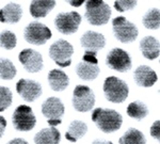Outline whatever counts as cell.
<instances>
[{
  "instance_id": "cell-19",
  "label": "cell",
  "mask_w": 160,
  "mask_h": 144,
  "mask_svg": "<svg viewBox=\"0 0 160 144\" xmlns=\"http://www.w3.org/2000/svg\"><path fill=\"white\" fill-rule=\"evenodd\" d=\"M159 42L154 37H145L140 42V50L143 57L148 60H155L159 57Z\"/></svg>"
},
{
  "instance_id": "cell-12",
  "label": "cell",
  "mask_w": 160,
  "mask_h": 144,
  "mask_svg": "<svg viewBox=\"0 0 160 144\" xmlns=\"http://www.w3.org/2000/svg\"><path fill=\"white\" fill-rule=\"evenodd\" d=\"M81 24V16L78 12H65L59 13L55 18V26L62 34H73L77 32Z\"/></svg>"
},
{
  "instance_id": "cell-29",
  "label": "cell",
  "mask_w": 160,
  "mask_h": 144,
  "mask_svg": "<svg viewBox=\"0 0 160 144\" xmlns=\"http://www.w3.org/2000/svg\"><path fill=\"white\" fill-rule=\"evenodd\" d=\"M138 4V1L136 0H118L114 1V7L118 12H126L133 10Z\"/></svg>"
},
{
  "instance_id": "cell-8",
  "label": "cell",
  "mask_w": 160,
  "mask_h": 144,
  "mask_svg": "<svg viewBox=\"0 0 160 144\" xmlns=\"http://www.w3.org/2000/svg\"><path fill=\"white\" fill-rule=\"evenodd\" d=\"M52 33L46 25L40 22H32L25 28L24 37L26 42L32 45H44L51 37Z\"/></svg>"
},
{
  "instance_id": "cell-9",
  "label": "cell",
  "mask_w": 160,
  "mask_h": 144,
  "mask_svg": "<svg viewBox=\"0 0 160 144\" xmlns=\"http://www.w3.org/2000/svg\"><path fill=\"white\" fill-rule=\"evenodd\" d=\"M106 64L113 71L126 73L132 67L131 57L126 50L115 47L111 49L106 57Z\"/></svg>"
},
{
  "instance_id": "cell-23",
  "label": "cell",
  "mask_w": 160,
  "mask_h": 144,
  "mask_svg": "<svg viewBox=\"0 0 160 144\" xmlns=\"http://www.w3.org/2000/svg\"><path fill=\"white\" fill-rule=\"evenodd\" d=\"M120 144H146V139L143 132L136 128H129L118 139Z\"/></svg>"
},
{
  "instance_id": "cell-24",
  "label": "cell",
  "mask_w": 160,
  "mask_h": 144,
  "mask_svg": "<svg viewBox=\"0 0 160 144\" xmlns=\"http://www.w3.org/2000/svg\"><path fill=\"white\" fill-rule=\"evenodd\" d=\"M126 111H127V114L130 117H132V119H135L137 121H141L145 117H148V108L141 100H135V102H130L128 105Z\"/></svg>"
},
{
  "instance_id": "cell-20",
  "label": "cell",
  "mask_w": 160,
  "mask_h": 144,
  "mask_svg": "<svg viewBox=\"0 0 160 144\" xmlns=\"http://www.w3.org/2000/svg\"><path fill=\"white\" fill-rule=\"evenodd\" d=\"M60 140V132L56 127L43 128L34 136L35 144H59Z\"/></svg>"
},
{
  "instance_id": "cell-10",
  "label": "cell",
  "mask_w": 160,
  "mask_h": 144,
  "mask_svg": "<svg viewBox=\"0 0 160 144\" xmlns=\"http://www.w3.org/2000/svg\"><path fill=\"white\" fill-rule=\"evenodd\" d=\"M64 107L63 102L58 97H49L43 102L42 105V113L45 117H47V123L50 127H56L57 125L61 124V117L64 115Z\"/></svg>"
},
{
  "instance_id": "cell-30",
  "label": "cell",
  "mask_w": 160,
  "mask_h": 144,
  "mask_svg": "<svg viewBox=\"0 0 160 144\" xmlns=\"http://www.w3.org/2000/svg\"><path fill=\"white\" fill-rule=\"evenodd\" d=\"M151 136L157 140L160 139V122L159 120L155 121L151 127Z\"/></svg>"
},
{
  "instance_id": "cell-11",
  "label": "cell",
  "mask_w": 160,
  "mask_h": 144,
  "mask_svg": "<svg viewBox=\"0 0 160 144\" xmlns=\"http://www.w3.org/2000/svg\"><path fill=\"white\" fill-rule=\"evenodd\" d=\"M73 106L78 112H88L93 109L95 104V94L87 86H77L73 92Z\"/></svg>"
},
{
  "instance_id": "cell-15",
  "label": "cell",
  "mask_w": 160,
  "mask_h": 144,
  "mask_svg": "<svg viewBox=\"0 0 160 144\" xmlns=\"http://www.w3.org/2000/svg\"><path fill=\"white\" fill-rule=\"evenodd\" d=\"M80 44L87 51L98 52L99 49L106 46V37L102 33L96 31H87L80 38Z\"/></svg>"
},
{
  "instance_id": "cell-1",
  "label": "cell",
  "mask_w": 160,
  "mask_h": 144,
  "mask_svg": "<svg viewBox=\"0 0 160 144\" xmlns=\"http://www.w3.org/2000/svg\"><path fill=\"white\" fill-rule=\"evenodd\" d=\"M92 121L102 132H114L123 124V117L118 111L109 108H96L92 112Z\"/></svg>"
},
{
  "instance_id": "cell-3",
  "label": "cell",
  "mask_w": 160,
  "mask_h": 144,
  "mask_svg": "<svg viewBox=\"0 0 160 144\" xmlns=\"http://www.w3.org/2000/svg\"><path fill=\"white\" fill-rule=\"evenodd\" d=\"M104 93L109 102L114 104H121L128 97L129 88L127 83L122 79L114 76H110L105 79Z\"/></svg>"
},
{
  "instance_id": "cell-13",
  "label": "cell",
  "mask_w": 160,
  "mask_h": 144,
  "mask_svg": "<svg viewBox=\"0 0 160 144\" xmlns=\"http://www.w3.org/2000/svg\"><path fill=\"white\" fill-rule=\"evenodd\" d=\"M16 91L22 99L32 102L42 95V87L40 82L22 78L16 83Z\"/></svg>"
},
{
  "instance_id": "cell-26",
  "label": "cell",
  "mask_w": 160,
  "mask_h": 144,
  "mask_svg": "<svg viewBox=\"0 0 160 144\" xmlns=\"http://www.w3.org/2000/svg\"><path fill=\"white\" fill-rule=\"evenodd\" d=\"M16 76V67L9 59L0 58V78L3 80H12Z\"/></svg>"
},
{
  "instance_id": "cell-5",
  "label": "cell",
  "mask_w": 160,
  "mask_h": 144,
  "mask_svg": "<svg viewBox=\"0 0 160 144\" xmlns=\"http://www.w3.org/2000/svg\"><path fill=\"white\" fill-rule=\"evenodd\" d=\"M73 53V45L62 38L56 41L49 47V57L60 67H68L71 65Z\"/></svg>"
},
{
  "instance_id": "cell-2",
  "label": "cell",
  "mask_w": 160,
  "mask_h": 144,
  "mask_svg": "<svg viewBox=\"0 0 160 144\" xmlns=\"http://www.w3.org/2000/svg\"><path fill=\"white\" fill-rule=\"evenodd\" d=\"M86 17L92 26L106 25L111 17V9L102 0H89L86 2Z\"/></svg>"
},
{
  "instance_id": "cell-32",
  "label": "cell",
  "mask_w": 160,
  "mask_h": 144,
  "mask_svg": "<svg viewBox=\"0 0 160 144\" xmlns=\"http://www.w3.org/2000/svg\"><path fill=\"white\" fill-rule=\"evenodd\" d=\"M7 144H29V143L22 138H15V139H12L11 141H9Z\"/></svg>"
},
{
  "instance_id": "cell-17",
  "label": "cell",
  "mask_w": 160,
  "mask_h": 144,
  "mask_svg": "<svg viewBox=\"0 0 160 144\" xmlns=\"http://www.w3.org/2000/svg\"><path fill=\"white\" fill-rule=\"evenodd\" d=\"M22 16V9L18 3L10 2L0 10V22L4 24H16Z\"/></svg>"
},
{
  "instance_id": "cell-33",
  "label": "cell",
  "mask_w": 160,
  "mask_h": 144,
  "mask_svg": "<svg viewBox=\"0 0 160 144\" xmlns=\"http://www.w3.org/2000/svg\"><path fill=\"white\" fill-rule=\"evenodd\" d=\"M92 144H113L111 141H105V140H100V139H96L92 142Z\"/></svg>"
},
{
  "instance_id": "cell-14",
  "label": "cell",
  "mask_w": 160,
  "mask_h": 144,
  "mask_svg": "<svg viewBox=\"0 0 160 144\" xmlns=\"http://www.w3.org/2000/svg\"><path fill=\"white\" fill-rule=\"evenodd\" d=\"M19 62L22 64L24 68L29 73H38L43 68V57L38 51L27 48L19 52Z\"/></svg>"
},
{
  "instance_id": "cell-22",
  "label": "cell",
  "mask_w": 160,
  "mask_h": 144,
  "mask_svg": "<svg viewBox=\"0 0 160 144\" xmlns=\"http://www.w3.org/2000/svg\"><path fill=\"white\" fill-rule=\"evenodd\" d=\"M88 132V126L84 122L79 120H75L69 124L68 130L65 133L66 140L71 142H76L79 139H81Z\"/></svg>"
},
{
  "instance_id": "cell-18",
  "label": "cell",
  "mask_w": 160,
  "mask_h": 144,
  "mask_svg": "<svg viewBox=\"0 0 160 144\" xmlns=\"http://www.w3.org/2000/svg\"><path fill=\"white\" fill-rule=\"evenodd\" d=\"M48 83L50 88L56 92L64 91L69 84L68 76L62 69H51L48 73Z\"/></svg>"
},
{
  "instance_id": "cell-27",
  "label": "cell",
  "mask_w": 160,
  "mask_h": 144,
  "mask_svg": "<svg viewBox=\"0 0 160 144\" xmlns=\"http://www.w3.org/2000/svg\"><path fill=\"white\" fill-rule=\"evenodd\" d=\"M17 38L15 33H13L10 30H3L0 32V47L4 49H13L16 46Z\"/></svg>"
},
{
  "instance_id": "cell-28",
  "label": "cell",
  "mask_w": 160,
  "mask_h": 144,
  "mask_svg": "<svg viewBox=\"0 0 160 144\" xmlns=\"http://www.w3.org/2000/svg\"><path fill=\"white\" fill-rule=\"evenodd\" d=\"M13 94L8 87L0 86V112L4 111L12 104Z\"/></svg>"
},
{
  "instance_id": "cell-34",
  "label": "cell",
  "mask_w": 160,
  "mask_h": 144,
  "mask_svg": "<svg viewBox=\"0 0 160 144\" xmlns=\"http://www.w3.org/2000/svg\"><path fill=\"white\" fill-rule=\"evenodd\" d=\"M84 1H80V2H74V1H69V3L73 4V6H80L81 3H83Z\"/></svg>"
},
{
  "instance_id": "cell-4",
  "label": "cell",
  "mask_w": 160,
  "mask_h": 144,
  "mask_svg": "<svg viewBox=\"0 0 160 144\" xmlns=\"http://www.w3.org/2000/svg\"><path fill=\"white\" fill-rule=\"evenodd\" d=\"M97 52L87 51L82 57V61L76 66V73L82 80H94L99 75V66L97 60Z\"/></svg>"
},
{
  "instance_id": "cell-6",
  "label": "cell",
  "mask_w": 160,
  "mask_h": 144,
  "mask_svg": "<svg viewBox=\"0 0 160 144\" xmlns=\"http://www.w3.org/2000/svg\"><path fill=\"white\" fill-rule=\"evenodd\" d=\"M112 29L117 40L124 44L133 42L139 34L138 28L124 16L115 17L112 20Z\"/></svg>"
},
{
  "instance_id": "cell-31",
  "label": "cell",
  "mask_w": 160,
  "mask_h": 144,
  "mask_svg": "<svg viewBox=\"0 0 160 144\" xmlns=\"http://www.w3.org/2000/svg\"><path fill=\"white\" fill-rule=\"evenodd\" d=\"M6 127H7V121L3 117L0 115V138L3 136L4 132H6Z\"/></svg>"
},
{
  "instance_id": "cell-16",
  "label": "cell",
  "mask_w": 160,
  "mask_h": 144,
  "mask_svg": "<svg viewBox=\"0 0 160 144\" xmlns=\"http://www.w3.org/2000/svg\"><path fill=\"white\" fill-rule=\"evenodd\" d=\"M133 79L139 87L151 88L156 83L158 77L154 69L148 65H140L133 72Z\"/></svg>"
},
{
  "instance_id": "cell-21",
  "label": "cell",
  "mask_w": 160,
  "mask_h": 144,
  "mask_svg": "<svg viewBox=\"0 0 160 144\" xmlns=\"http://www.w3.org/2000/svg\"><path fill=\"white\" fill-rule=\"evenodd\" d=\"M57 2L55 0H35V1H31L30 3V14L34 18H43L48 15L51 10L56 7Z\"/></svg>"
},
{
  "instance_id": "cell-25",
  "label": "cell",
  "mask_w": 160,
  "mask_h": 144,
  "mask_svg": "<svg viewBox=\"0 0 160 144\" xmlns=\"http://www.w3.org/2000/svg\"><path fill=\"white\" fill-rule=\"evenodd\" d=\"M142 22L145 28L149 30H156L160 27V11L157 7H152L144 14Z\"/></svg>"
},
{
  "instance_id": "cell-7",
  "label": "cell",
  "mask_w": 160,
  "mask_h": 144,
  "mask_svg": "<svg viewBox=\"0 0 160 144\" xmlns=\"http://www.w3.org/2000/svg\"><path fill=\"white\" fill-rule=\"evenodd\" d=\"M13 126L18 132H30L37 125V117L29 106L20 105L12 115Z\"/></svg>"
}]
</instances>
